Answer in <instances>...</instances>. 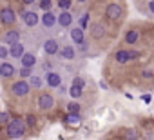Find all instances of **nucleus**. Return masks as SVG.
Instances as JSON below:
<instances>
[{
	"label": "nucleus",
	"mask_w": 154,
	"mask_h": 140,
	"mask_svg": "<svg viewBox=\"0 0 154 140\" xmlns=\"http://www.w3.org/2000/svg\"><path fill=\"white\" fill-rule=\"evenodd\" d=\"M6 135H8L11 140L22 138V136L26 135V122H22L20 118H11V120L6 124Z\"/></svg>",
	"instance_id": "obj_1"
},
{
	"label": "nucleus",
	"mask_w": 154,
	"mask_h": 140,
	"mask_svg": "<svg viewBox=\"0 0 154 140\" xmlns=\"http://www.w3.org/2000/svg\"><path fill=\"white\" fill-rule=\"evenodd\" d=\"M15 22H17V13H15L13 8H9V6L0 8V24H4V26L11 27Z\"/></svg>",
	"instance_id": "obj_2"
},
{
	"label": "nucleus",
	"mask_w": 154,
	"mask_h": 140,
	"mask_svg": "<svg viewBox=\"0 0 154 140\" xmlns=\"http://www.w3.org/2000/svg\"><path fill=\"white\" fill-rule=\"evenodd\" d=\"M54 104L56 102H54V97L51 93H42L38 97V100H36V106H38L40 111H51L54 107Z\"/></svg>",
	"instance_id": "obj_3"
},
{
	"label": "nucleus",
	"mask_w": 154,
	"mask_h": 140,
	"mask_svg": "<svg viewBox=\"0 0 154 140\" xmlns=\"http://www.w3.org/2000/svg\"><path fill=\"white\" fill-rule=\"evenodd\" d=\"M29 91H31V88H29V82L26 78H20L11 86V93L15 97H26V95H29Z\"/></svg>",
	"instance_id": "obj_4"
},
{
	"label": "nucleus",
	"mask_w": 154,
	"mask_h": 140,
	"mask_svg": "<svg viewBox=\"0 0 154 140\" xmlns=\"http://www.w3.org/2000/svg\"><path fill=\"white\" fill-rule=\"evenodd\" d=\"M105 17L109 20H120L123 17V8L116 2H111L107 8H105Z\"/></svg>",
	"instance_id": "obj_5"
},
{
	"label": "nucleus",
	"mask_w": 154,
	"mask_h": 140,
	"mask_svg": "<svg viewBox=\"0 0 154 140\" xmlns=\"http://www.w3.org/2000/svg\"><path fill=\"white\" fill-rule=\"evenodd\" d=\"M22 22L27 26V27H35L38 22H40V17L35 13V11H31V9H26V11H22Z\"/></svg>",
	"instance_id": "obj_6"
},
{
	"label": "nucleus",
	"mask_w": 154,
	"mask_h": 140,
	"mask_svg": "<svg viewBox=\"0 0 154 140\" xmlns=\"http://www.w3.org/2000/svg\"><path fill=\"white\" fill-rule=\"evenodd\" d=\"M56 22H58L60 27H71L72 22H74V17H72L71 11H60L58 17H56Z\"/></svg>",
	"instance_id": "obj_7"
},
{
	"label": "nucleus",
	"mask_w": 154,
	"mask_h": 140,
	"mask_svg": "<svg viewBox=\"0 0 154 140\" xmlns=\"http://www.w3.org/2000/svg\"><path fill=\"white\" fill-rule=\"evenodd\" d=\"M45 82L49 88H60L62 86V75L58 71H49V73H45Z\"/></svg>",
	"instance_id": "obj_8"
},
{
	"label": "nucleus",
	"mask_w": 154,
	"mask_h": 140,
	"mask_svg": "<svg viewBox=\"0 0 154 140\" xmlns=\"http://www.w3.org/2000/svg\"><path fill=\"white\" fill-rule=\"evenodd\" d=\"M42 47H44V53H45V55H49V56H53V55H56V53L60 51V47H58V40H54V38L45 40Z\"/></svg>",
	"instance_id": "obj_9"
},
{
	"label": "nucleus",
	"mask_w": 154,
	"mask_h": 140,
	"mask_svg": "<svg viewBox=\"0 0 154 140\" xmlns=\"http://www.w3.org/2000/svg\"><path fill=\"white\" fill-rule=\"evenodd\" d=\"M15 73H17V69L13 64H9V62L0 64V77L2 78H11V77H15Z\"/></svg>",
	"instance_id": "obj_10"
},
{
	"label": "nucleus",
	"mask_w": 154,
	"mask_h": 140,
	"mask_svg": "<svg viewBox=\"0 0 154 140\" xmlns=\"http://www.w3.org/2000/svg\"><path fill=\"white\" fill-rule=\"evenodd\" d=\"M40 22L44 27H53L56 26V15L53 11H44V15L40 17Z\"/></svg>",
	"instance_id": "obj_11"
},
{
	"label": "nucleus",
	"mask_w": 154,
	"mask_h": 140,
	"mask_svg": "<svg viewBox=\"0 0 154 140\" xmlns=\"http://www.w3.org/2000/svg\"><path fill=\"white\" fill-rule=\"evenodd\" d=\"M2 40L6 42V44H17V42H20V31L18 29H9V31H6L4 33V37H2Z\"/></svg>",
	"instance_id": "obj_12"
},
{
	"label": "nucleus",
	"mask_w": 154,
	"mask_h": 140,
	"mask_svg": "<svg viewBox=\"0 0 154 140\" xmlns=\"http://www.w3.org/2000/svg\"><path fill=\"white\" fill-rule=\"evenodd\" d=\"M69 35H71L72 44H76V46L84 42V29H82L80 26H74V27L71 29V33H69Z\"/></svg>",
	"instance_id": "obj_13"
},
{
	"label": "nucleus",
	"mask_w": 154,
	"mask_h": 140,
	"mask_svg": "<svg viewBox=\"0 0 154 140\" xmlns=\"http://www.w3.org/2000/svg\"><path fill=\"white\" fill-rule=\"evenodd\" d=\"M24 53H26V47H24L22 42H17V44H11V46H9V56H13V58H20Z\"/></svg>",
	"instance_id": "obj_14"
},
{
	"label": "nucleus",
	"mask_w": 154,
	"mask_h": 140,
	"mask_svg": "<svg viewBox=\"0 0 154 140\" xmlns=\"http://www.w3.org/2000/svg\"><path fill=\"white\" fill-rule=\"evenodd\" d=\"M114 60H116L118 64H127V62H131V53H129V49H120V51H116V53H114Z\"/></svg>",
	"instance_id": "obj_15"
},
{
	"label": "nucleus",
	"mask_w": 154,
	"mask_h": 140,
	"mask_svg": "<svg viewBox=\"0 0 154 140\" xmlns=\"http://www.w3.org/2000/svg\"><path fill=\"white\" fill-rule=\"evenodd\" d=\"M20 62H22V67H35L36 64V56L33 53H24L20 56Z\"/></svg>",
	"instance_id": "obj_16"
},
{
	"label": "nucleus",
	"mask_w": 154,
	"mask_h": 140,
	"mask_svg": "<svg viewBox=\"0 0 154 140\" xmlns=\"http://www.w3.org/2000/svg\"><path fill=\"white\" fill-rule=\"evenodd\" d=\"M138 38H140V31L138 29H129L125 33V44L127 46H134L138 42Z\"/></svg>",
	"instance_id": "obj_17"
},
{
	"label": "nucleus",
	"mask_w": 154,
	"mask_h": 140,
	"mask_svg": "<svg viewBox=\"0 0 154 140\" xmlns=\"http://www.w3.org/2000/svg\"><path fill=\"white\" fill-rule=\"evenodd\" d=\"M58 53H60V56L65 58V60H72V58L76 56V49H74L72 46H63Z\"/></svg>",
	"instance_id": "obj_18"
},
{
	"label": "nucleus",
	"mask_w": 154,
	"mask_h": 140,
	"mask_svg": "<svg viewBox=\"0 0 154 140\" xmlns=\"http://www.w3.org/2000/svg\"><path fill=\"white\" fill-rule=\"evenodd\" d=\"M91 35H93L94 38H102V37L105 35V27H103L100 22H96V24L91 26Z\"/></svg>",
	"instance_id": "obj_19"
},
{
	"label": "nucleus",
	"mask_w": 154,
	"mask_h": 140,
	"mask_svg": "<svg viewBox=\"0 0 154 140\" xmlns=\"http://www.w3.org/2000/svg\"><path fill=\"white\" fill-rule=\"evenodd\" d=\"M67 93H69V97L71 98H80L82 95H84V88H80V86H74V84H71V88L67 89Z\"/></svg>",
	"instance_id": "obj_20"
},
{
	"label": "nucleus",
	"mask_w": 154,
	"mask_h": 140,
	"mask_svg": "<svg viewBox=\"0 0 154 140\" xmlns=\"http://www.w3.org/2000/svg\"><path fill=\"white\" fill-rule=\"evenodd\" d=\"M80 122H82L80 113H67V116H65V124H69V126H78Z\"/></svg>",
	"instance_id": "obj_21"
},
{
	"label": "nucleus",
	"mask_w": 154,
	"mask_h": 140,
	"mask_svg": "<svg viewBox=\"0 0 154 140\" xmlns=\"http://www.w3.org/2000/svg\"><path fill=\"white\" fill-rule=\"evenodd\" d=\"M27 82H29V88H31V89H40V88H42V78H40L38 75H31Z\"/></svg>",
	"instance_id": "obj_22"
},
{
	"label": "nucleus",
	"mask_w": 154,
	"mask_h": 140,
	"mask_svg": "<svg viewBox=\"0 0 154 140\" xmlns=\"http://www.w3.org/2000/svg\"><path fill=\"white\" fill-rule=\"evenodd\" d=\"M53 2H54V0H38V8H40L42 11H51Z\"/></svg>",
	"instance_id": "obj_23"
},
{
	"label": "nucleus",
	"mask_w": 154,
	"mask_h": 140,
	"mask_svg": "<svg viewBox=\"0 0 154 140\" xmlns=\"http://www.w3.org/2000/svg\"><path fill=\"white\" fill-rule=\"evenodd\" d=\"M56 4H58V8L62 11H69L72 8V0H60V2H56Z\"/></svg>",
	"instance_id": "obj_24"
},
{
	"label": "nucleus",
	"mask_w": 154,
	"mask_h": 140,
	"mask_svg": "<svg viewBox=\"0 0 154 140\" xmlns=\"http://www.w3.org/2000/svg\"><path fill=\"white\" fill-rule=\"evenodd\" d=\"M67 113H80V104L74 102V100H71L67 104Z\"/></svg>",
	"instance_id": "obj_25"
},
{
	"label": "nucleus",
	"mask_w": 154,
	"mask_h": 140,
	"mask_svg": "<svg viewBox=\"0 0 154 140\" xmlns=\"http://www.w3.org/2000/svg\"><path fill=\"white\" fill-rule=\"evenodd\" d=\"M123 136H125V140H138V131L136 129H125Z\"/></svg>",
	"instance_id": "obj_26"
},
{
	"label": "nucleus",
	"mask_w": 154,
	"mask_h": 140,
	"mask_svg": "<svg viewBox=\"0 0 154 140\" xmlns=\"http://www.w3.org/2000/svg\"><path fill=\"white\" fill-rule=\"evenodd\" d=\"M18 75L22 77V78H29L31 75H33V67H20V71H18Z\"/></svg>",
	"instance_id": "obj_27"
},
{
	"label": "nucleus",
	"mask_w": 154,
	"mask_h": 140,
	"mask_svg": "<svg viewBox=\"0 0 154 140\" xmlns=\"http://www.w3.org/2000/svg\"><path fill=\"white\" fill-rule=\"evenodd\" d=\"M78 24H80L82 29H85V27L89 26V13H84V15L80 17V20H78Z\"/></svg>",
	"instance_id": "obj_28"
},
{
	"label": "nucleus",
	"mask_w": 154,
	"mask_h": 140,
	"mask_svg": "<svg viewBox=\"0 0 154 140\" xmlns=\"http://www.w3.org/2000/svg\"><path fill=\"white\" fill-rule=\"evenodd\" d=\"M9 56V49L6 46H0V60H8Z\"/></svg>",
	"instance_id": "obj_29"
},
{
	"label": "nucleus",
	"mask_w": 154,
	"mask_h": 140,
	"mask_svg": "<svg viewBox=\"0 0 154 140\" xmlns=\"http://www.w3.org/2000/svg\"><path fill=\"white\" fill-rule=\"evenodd\" d=\"M9 120H11V118H9V113H6V111L0 113V124H2V126H6Z\"/></svg>",
	"instance_id": "obj_30"
},
{
	"label": "nucleus",
	"mask_w": 154,
	"mask_h": 140,
	"mask_svg": "<svg viewBox=\"0 0 154 140\" xmlns=\"http://www.w3.org/2000/svg\"><path fill=\"white\" fill-rule=\"evenodd\" d=\"M26 124H27L29 127H33V126L36 124V116H35V115H27V116H26Z\"/></svg>",
	"instance_id": "obj_31"
},
{
	"label": "nucleus",
	"mask_w": 154,
	"mask_h": 140,
	"mask_svg": "<svg viewBox=\"0 0 154 140\" xmlns=\"http://www.w3.org/2000/svg\"><path fill=\"white\" fill-rule=\"evenodd\" d=\"M71 84H74V86H80V88H85V80H84V78H80V77H74Z\"/></svg>",
	"instance_id": "obj_32"
},
{
	"label": "nucleus",
	"mask_w": 154,
	"mask_h": 140,
	"mask_svg": "<svg viewBox=\"0 0 154 140\" xmlns=\"http://www.w3.org/2000/svg\"><path fill=\"white\" fill-rule=\"evenodd\" d=\"M141 77H143L145 80H150V78L154 77V73L150 71V69H143V71H141Z\"/></svg>",
	"instance_id": "obj_33"
},
{
	"label": "nucleus",
	"mask_w": 154,
	"mask_h": 140,
	"mask_svg": "<svg viewBox=\"0 0 154 140\" xmlns=\"http://www.w3.org/2000/svg\"><path fill=\"white\" fill-rule=\"evenodd\" d=\"M129 53H131V60H136V58L140 56V53H138V51H134V49H129Z\"/></svg>",
	"instance_id": "obj_34"
},
{
	"label": "nucleus",
	"mask_w": 154,
	"mask_h": 140,
	"mask_svg": "<svg viewBox=\"0 0 154 140\" xmlns=\"http://www.w3.org/2000/svg\"><path fill=\"white\" fill-rule=\"evenodd\" d=\"M141 100H143L145 104H150V100H152V97H150V95L147 93V95H141Z\"/></svg>",
	"instance_id": "obj_35"
},
{
	"label": "nucleus",
	"mask_w": 154,
	"mask_h": 140,
	"mask_svg": "<svg viewBox=\"0 0 154 140\" xmlns=\"http://www.w3.org/2000/svg\"><path fill=\"white\" fill-rule=\"evenodd\" d=\"M78 46H80V51H87V47H89V44H87L85 40H84L82 44H78Z\"/></svg>",
	"instance_id": "obj_36"
},
{
	"label": "nucleus",
	"mask_w": 154,
	"mask_h": 140,
	"mask_svg": "<svg viewBox=\"0 0 154 140\" xmlns=\"http://www.w3.org/2000/svg\"><path fill=\"white\" fill-rule=\"evenodd\" d=\"M20 2L24 4V6H31V4H35L36 0H20Z\"/></svg>",
	"instance_id": "obj_37"
},
{
	"label": "nucleus",
	"mask_w": 154,
	"mask_h": 140,
	"mask_svg": "<svg viewBox=\"0 0 154 140\" xmlns=\"http://www.w3.org/2000/svg\"><path fill=\"white\" fill-rule=\"evenodd\" d=\"M149 11L154 13V0H149Z\"/></svg>",
	"instance_id": "obj_38"
},
{
	"label": "nucleus",
	"mask_w": 154,
	"mask_h": 140,
	"mask_svg": "<svg viewBox=\"0 0 154 140\" xmlns=\"http://www.w3.org/2000/svg\"><path fill=\"white\" fill-rule=\"evenodd\" d=\"M100 88H102V89H107V84H105L103 80H100Z\"/></svg>",
	"instance_id": "obj_39"
},
{
	"label": "nucleus",
	"mask_w": 154,
	"mask_h": 140,
	"mask_svg": "<svg viewBox=\"0 0 154 140\" xmlns=\"http://www.w3.org/2000/svg\"><path fill=\"white\" fill-rule=\"evenodd\" d=\"M76 2H80V4H85V2H87V0H76Z\"/></svg>",
	"instance_id": "obj_40"
},
{
	"label": "nucleus",
	"mask_w": 154,
	"mask_h": 140,
	"mask_svg": "<svg viewBox=\"0 0 154 140\" xmlns=\"http://www.w3.org/2000/svg\"><path fill=\"white\" fill-rule=\"evenodd\" d=\"M54 2H60V0H54Z\"/></svg>",
	"instance_id": "obj_41"
},
{
	"label": "nucleus",
	"mask_w": 154,
	"mask_h": 140,
	"mask_svg": "<svg viewBox=\"0 0 154 140\" xmlns=\"http://www.w3.org/2000/svg\"><path fill=\"white\" fill-rule=\"evenodd\" d=\"M138 140H143V138H138Z\"/></svg>",
	"instance_id": "obj_42"
}]
</instances>
